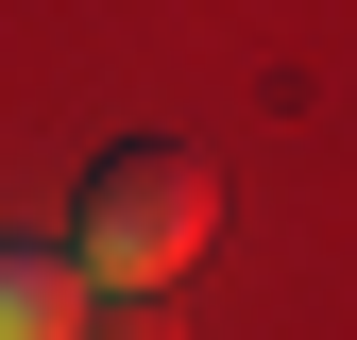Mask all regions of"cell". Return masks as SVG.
Segmentation results:
<instances>
[{"label":"cell","instance_id":"cell-1","mask_svg":"<svg viewBox=\"0 0 357 340\" xmlns=\"http://www.w3.org/2000/svg\"><path fill=\"white\" fill-rule=\"evenodd\" d=\"M204 238H221V170L188 137H137L85 170V289H170Z\"/></svg>","mask_w":357,"mask_h":340},{"label":"cell","instance_id":"cell-2","mask_svg":"<svg viewBox=\"0 0 357 340\" xmlns=\"http://www.w3.org/2000/svg\"><path fill=\"white\" fill-rule=\"evenodd\" d=\"M52 323H85V255L0 238V340H52Z\"/></svg>","mask_w":357,"mask_h":340}]
</instances>
